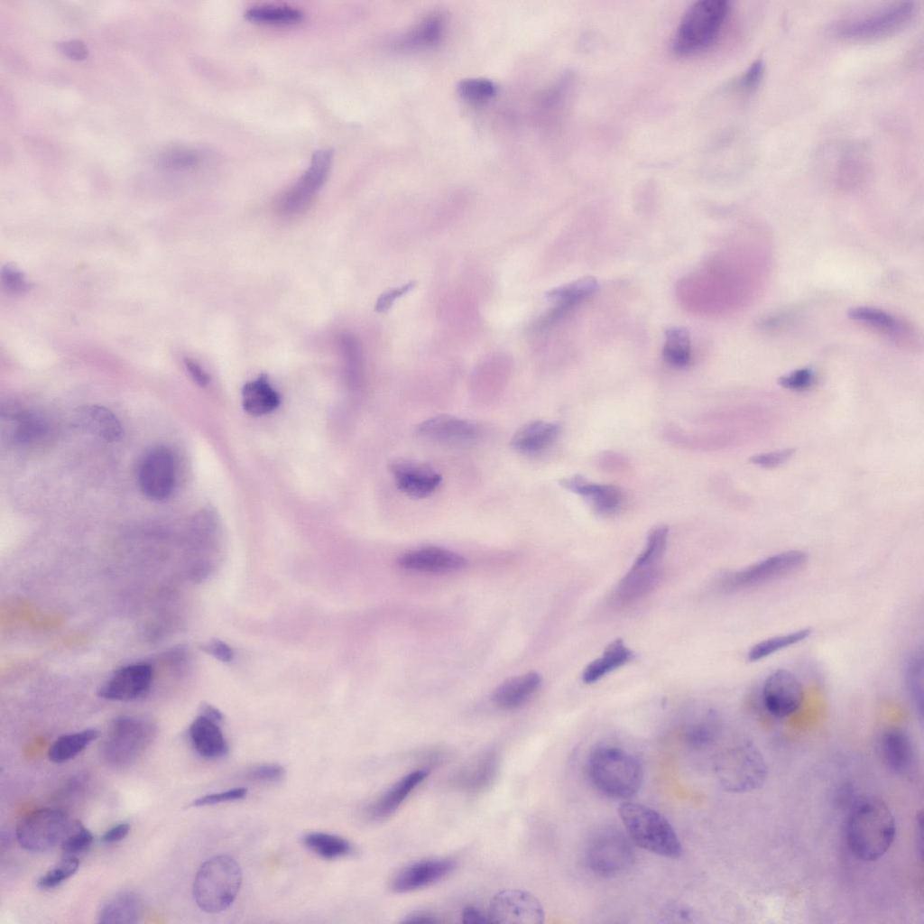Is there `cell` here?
Listing matches in <instances>:
<instances>
[{"mask_svg":"<svg viewBox=\"0 0 924 924\" xmlns=\"http://www.w3.org/2000/svg\"><path fill=\"white\" fill-rule=\"evenodd\" d=\"M896 832L895 820L886 803L874 796H863L853 804L846 824L851 852L864 861L882 857L891 847Z\"/></svg>","mask_w":924,"mask_h":924,"instance_id":"obj_1","label":"cell"},{"mask_svg":"<svg viewBox=\"0 0 924 924\" xmlns=\"http://www.w3.org/2000/svg\"><path fill=\"white\" fill-rule=\"evenodd\" d=\"M586 772L591 786L605 797L627 799L640 790L643 769L639 759L623 748L600 745L588 755Z\"/></svg>","mask_w":924,"mask_h":924,"instance_id":"obj_2","label":"cell"},{"mask_svg":"<svg viewBox=\"0 0 924 924\" xmlns=\"http://www.w3.org/2000/svg\"><path fill=\"white\" fill-rule=\"evenodd\" d=\"M619 815L633 844L663 857L678 858L681 855L675 829L657 810L642 804L624 802Z\"/></svg>","mask_w":924,"mask_h":924,"instance_id":"obj_3","label":"cell"},{"mask_svg":"<svg viewBox=\"0 0 924 924\" xmlns=\"http://www.w3.org/2000/svg\"><path fill=\"white\" fill-rule=\"evenodd\" d=\"M730 11L727 0H700L683 14L671 47L678 56H689L710 47L718 37Z\"/></svg>","mask_w":924,"mask_h":924,"instance_id":"obj_4","label":"cell"},{"mask_svg":"<svg viewBox=\"0 0 924 924\" xmlns=\"http://www.w3.org/2000/svg\"><path fill=\"white\" fill-rule=\"evenodd\" d=\"M242 883L237 862L228 855H216L205 861L193 882V897L198 907L208 913L227 909L236 899Z\"/></svg>","mask_w":924,"mask_h":924,"instance_id":"obj_5","label":"cell"},{"mask_svg":"<svg viewBox=\"0 0 924 924\" xmlns=\"http://www.w3.org/2000/svg\"><path fill=\"white\" fill-rule=\"evenodd\" d=\"M668 533L666 526H658L649 533L643 550L613 593L614 605H631L656 587L661 578V563L667 547Z\"/></svg>","mask_w":924,"mask_h":924,"instance_id":"obj_6","label":"cell"},{"mask_svg":"<svg viewBox=\"0 0 924 924\" xmlns=\"http://www.w3.org/2000/svg\"><path fill=\"white\" fill-rule=\"evenodd\" d=\"M585 861L595 874L609 878L626 872L633 864V841L622 829L604 826L596 830L586 845Z\"/></svg>","mask_w":924,"mask_h":924,"instance_id":"obj_7","label":"cell"},{"mask_svg":"<svg viewBox=\"0 0 924 924\" xmlns=\"http://www.w3.org/2000/svg\"><path fill=\"white\" fill-rule=\"evenodd\" d=\"M155 728L149 721L121 716L110 725L102 746V757L110 767L122 769L134 763L152 743Z\"/></svg>","mask_w":924,"mask_h":924,"instance_id":"obj_8","label":"cell"},{"mask_svg":"<svg viewBox=\"0 0 924 924\" xmlns=\"http://www.w3.org/2000/svg\"><path fill=\"white\" fill-rule=\"evenodd\" d=\"M715 772L720 784L731 792H744L760 787L768 770L761 753L744 744L720 753L715 762Z\"/></svg>","mask_w":924,"mask_h":924,"instance_id":"obj_9","label":"cell"},{"mask_svg":"<svg viewBox=\"0 0 924 924\" xmlns=\"http://www.w3.org/2000/svg\"><path fill=\"white\" fill-rule=\"evenodd\" d=\"M915 13V3L899 2L865 16L838 21L832 26V31L836 35L846 39L880 38L905 28L914 18Z\"/></svg>","mask_w":924,"mask_h":924,"instance_id":"obj_10","label":"cell"},{"mask_svg":"<svg viewBox=\"0 0 924 924\" xmlns=\"http://www.w3.org/2000/svg\"><path fill=\"white\" fill-rule=\"evenodd\" d=\"M69 826L64 811L52 808H38L19 821L16 839L25 850L46 852L61 844Z\"/></svg>","mask_w":924,"mask_h":924,"instance_id":"obj_11","label":"cell"},{"mask_svg":"<svg viewBox=\"0 0 924 924\" xmlns=\"http://www.w3.org/2000/svg\"><path fill=\"white\" fill-rule=\"evenodd\" d=\"M806 561L807 555L800 550L777 553L726 575L723 587L727 590L759 587L798 571Z\"/></svg>","mask_w":924,"mask_h":924,"instance_id":"obj_12","label":"cell"},{"mask_svg":"<svg viewBox=\"0 0 924 924\" xmlns=\"http://www.w3.org/2000/svg\"><path fill=\"white\" fill-rule=\"evenodd\" d=\"M332 162L331 150L315 151L307 170L282 196L280 210L285 215H294L304 210L326 182Z\"/></svg>","mask_w":924,"mask_h":924,"instance_id":"obj_13","label":"cell"},{"mask_svg":"<svg viewBox=\"0 0 924 924\" xmlns=\"http://www.w3.org/2000/svg\"><path fill=\"white\" fill-rule=\"evenodd\" d=\"M487 917L495 924H541L545 913L541 901L531 892L508 889L493 897Z\"/></svg>","mask_w":924,"mask_h":924,"instance_id":"obj_14","label":"cell"},{"mask_svg":"<svg viewBox=\"0 0 924 924\" xmlns=\"http://www.w3.org/2000/svg\"><path fill=\"white\" fill-rule=\"evenodd\" d=\"M175 482V461L165 447H156L143 457L138 470V483L143 494L156 501L171 494Z\"/></svg>","mask_w":924,"mask_h":924,"instance_id":"obj_15","label":"cell"},{"mask_svg":"<svg viewBox=\"0 0 924 924\" xmlns=\"http://www.w3.org/2000/svg\"><path fill=\"white\" fill-rule=\"evenodd\" d=\"M803 687L799 679L786 669L772 671L764 680L762 700L767 712L778 718L790 716L800 707Z\"/></svg>","mask_w":924,"mask_h":924,"instance_id":"obj_16","label":"cell"},{"mask_svg":"<svg viewBox=\"0 0 924 924\" xmlns=\"http://www.w3.org/2000/svg\"><path fill=\"white\" fill-rule=\"evenodd\" d=\"M152 676L149 664H129L116 670L99 688L97 694L108 700L134 701L147 695Z\"/></svg>","mask_w":924,"mask_h":924,"instance_id":"obj_17","label":"cell"},{"mask_svg":"<svg viewBox=\"0 0 924 924\" xmlns=\"http://www.w3.org/2000/svg\"><path fill=\"white\" fill-rule=\"evenodd\" d=\"M456 868L449 858H430L416 861L401 869L392 879L391 889L406 893L423 889L448 877Z\"/></svg>","mask_w":924,"mask_h":924,"instance_id":"obj_18","label":"cell"},{"mask_svg":"<svg viewBox=\"0 0 924 924\" xmlns=\"http://www.w3.org/2000/svg\"><path fill=\"white\" fill-rule=\"evenodd\" d=\"M390 470L398 489L408 496L423 499L431 495L441 483V476L428 465L411 459H396Z\"/></svg>","mask_w":924,"mask_h":924,"instance_id":"obj_19","label":"cell"},{"mask_svg":"<svg viewBox=\"0 0 924 924\" xmlns=\"http://www.w3.org/2000/svg\"><path fill=\"white\" fill-rule=\"evenodd\" d=\"M597 289L598 283L595 278L585 277L548 291L546 297L555 305L536 321L534 328L543 330L554 325L576 306L595 294Z\"/></svg>","mask_w":924,"mask_h":924,"instance_id":"obj_20","label":"cell"},{"mask_svg":"<svg viewBox=\"0 0 924 924\" xmlns=\"http://www.w3.org/2000/svg\"><path fill=\"white\" fill-rule=\"evenodd\" d=\"M398 565L407 570L424 573H451L467 566L466 559L450 550L428 546L402 554Z\"/></svg>","mask_w":924,"mask_h":924,"instance_id":"obj_21","label":"cell"},{"mask_svg":"<svg viewBox=\"0 0 924 924\" xmlns=\"http://www.w3.org/2000/svg\"><path fill=\"white\" fill-rule=\"evenodd\" d=\"M419 437L434 442L459 445L474 440L477 426L465 419L448 414L429 418L416 427Z\"/></svg>","mask_w":924,"mask_h":924,"instance_id":"obj_22","label":"cell"},{"mask_svg":"<svg viewBox=\"0 0 924 924\" xmlns=\"http://www.w3.org/2000/svg\"><path fill=\"white\" fill-rule=\"evenodd\" d=\"M429 774L428 769H417L403 775L370 804L366 809L367 817L381 821L394 814Z\"/></svg>","mask_w":924,"mask_h":924,"instance_id":"obj_23","label":"cell"},{"mask_svg":"<svg viewBox=\"0 0 924 924\" xmlns=\"http://www.w3.org/2000/svg\"><path fill=\"white\" fill-rule=\"evenodd\" d=\"M559 485L565 489L583 497L594 510L601 514L615 512L621 505L623 493L613 485L593 483L581 476L563 478Z\"/></svg>","mask_w":924,"mask_h":924,"instance_id":"obj_24","label":"cell"},{"mask_svg":"<svg viewBox=\"0 0 924 924\" xmlns=\"http://www.w3.org/2000/svg\"><path fill=\"white\" fill-rule=\"evenodd\" d=\"M220 722L199 712L189 725L190 742L201 757L217 759L227 753V744L219 726Z\"/></svg>","mask_w":924,"mask_h":924,"instance_id":"obj_25","label":"cell"},{"mask_svg":"<svg viewBox=\"0 0 924 924\" xmlns=\"http://www.w3.org/2000/svg\"><path fill=\"white\" fill-rule=\"evenodd\" d=\"M72 424L80 430L106 441L118 440L123 429L116 416L99 405H83L75 411Z\"/></svg>","mask_w":924,"mask_h":924,"instance_id":"obj_26","label":"cell"},{"mask_svg":"<svg viewBox=\"0 0 924 924\" xmlns=\"http://www.w3.org/2000/svg\"><path fill=\"white\" fill-rule=\"evenodd\" d=\"M559 431L560 427L555 422L531 420L516 430L511 439V446L521 454H537L549 448Z\"/></svg>","mask_w":924,"mask_h":924,"instance_id":"obj_27","label":"cell"},{"mask_svg":"<svg viewBox=\"0 0 924 924\" xmlns=\"http://www.w3.org/2000/svg\"><path fill=\"white\" fill-rule=\"evenodd\" d=\"M541 677L538 672L530 671L508 679L500 684L493 693L494 703L503 709H514L527 702L540 688Z\"/></svg>","mask_w":924,"mask_h":924,"instance_id":"obj_28","label":"cell"},{"mask_svg":"<svg viewBox=\"0 0 924 924\" xmlns=\"http://www.w3.org/2000/svg\"><path fill=\"white\" fill-rule=\"evenodd\" d=\"M882 753L888 768L899 775H907L915 763L914 747L909 735L901 729L885 732L882 739Z\"/></svg>","mask_w":924,"mask_h":924,"instance_id":"obj_29","label":"cell"},{"mask_svg":"<svg viewBox=\"0 0 924 924\" xmlns=\"http://www.w3.org/2000/svg\"><path fill=\"white\" fill-rule=\"evenodd\" d=\"M241 394L243 409L254 416L268 414L281 403L279 393L272 386L265 374L245 383Z\"/></svg>","mask_w":924,"mask_h":924,"instance_id":"obj_30","label":"cell"},{"mask_svg":"<svg viewBox=\"0 0 924 924\" xmlns=\"http://www.w3.org/2000/svg\"><path fill=\"white\" fill-rule=\"evenodd\" d=\"M498 756L488 751L464 767L456 777L457 784L469 792L482 791L487 788L497 774Z\"/></svg>","mask_w":924,"mask_h":924,"instance_id":"obj_31","label":"cell"},{"mask_svg":"<svg viewBox=\"0 0 924 924\" xmlns=\"http://www.w3.org/2000/svg\"><path fill=\"white\" fill-rule=\"evenodd\" d=\"M142 913V901L133 892H121L108 898L97 914L99 923L132 924Z\"/></svg>","mask_w":924,"mask_h":924,"instance_id":"obj_32","label":"cell"},{"mask_svg":"<svg viewBox=\"0 0 924 924\" xmlns=\"http://www.w3.org/2000/svg\"><path fill=\"white\" fill-rule=\"evenodd\" d=\"M632 658L633 652L624 641L615 639L606 646L599 658L586 666L582 673V679L587 684L594 683L607 673L626 664Z\"/></svg>","mask_w":924,"mask_h":924,"instance_id":"obj_33","label":"cell"},{"mask_svg":"<svg viewBox=\"0 0 924 924\" xmlns=\"http://www.w3.org/2000/svg\"><path fill=\"white\" fill-rule=\"evenodd\" d=\"M8 435L17 443L33 442L45 435L48 424L39 413L30 411H20L9 416Z\"/></svg>","mask_w":924,"mask_h":924,"instance_id":"obj_34","label":"cell"},{"mask_svg":"<svg viewBox=\"0 0 924 924\" xmlns=\"http://www.w3.org/2000/svg\"><path fill=\"white\" fill-rule=\"evenodd\" d=\"M98 736L93 728L62 735L50 746L48 757L55 763H62L76 757Z\"/></svg>","mask_w":924,"mask_h":924,"instance_id":"obj_35","label":"cell"},{"mask_svg":"<svg viewBox=\"0 0 924 924\" xmlns=\"http://www.w3.org/2000/svg\"><path fill=\"white\" fill-rule=\"evenodd\" d=\"M904 684L909 700L922 719L923 715V656L922 650H915L908 657L904 670Z\"/></svg>","mask_w":924,"mask_h":924,"instance_id":"obj_36","label":"cell"},{"mask_svg":"<svg viewBox=\"0 0 924 924\" xmlns=\"http://www.w3.org/2000/svg\"><path fill=\"white\" fill-rule=\"evenodd\" d=\"M245 16L247 20L257 23L284 25L300 22L303 13L298 8L286 5H261L248 8Z\"/></svg>","mask_w":924,"mask_h":924,"instance_id":"obj_37","label":"cell"},{"mask_svg":"<svg viewBox=\"0 0 924 924\" xmlns=\"http://www.w3.org/2000/svg\"><path fill=\"white\" fill-rule=\"evenodd\" d=\"M663 358L671 366L682 368L691 359V343L688 331L681 327L667 329L663 346Z\"/></svg>","mask_w":924,"mask_h":924,"instance_id":"obj_38","label":"cell"},{"mask_svg":"<svg viewBox=\"0 0 924 924\" xmlns=\"http://www.w3.org/2000/svg\"><path fill=\"white\" fill-rule=\"evenodd\" d=\"M304 845L325 859H337L352 852L350 843L335 835L323 832H311L302 837Z\"/></svg>","mask_w":924,"mask_h":924,"instance_id":"obj_39","label":"cell"},{"mask_svg":"<svg viewBox=\"0 0 924 924\" xmlns=\"http://www.w3.org/2000/svg\"><path fill=\"white\" fill-rule=\"evenodd\" d=\"M810 628H802L788 633L779 634L753 644L747 652L749 661H758L775 652L806 640L811 634Z\"/></svg>","mask_w":924,"mask_h":924,"instance_id":"obj_40","label":"cell"},{"mask_svg":"<svg viewBox=\"0 0 924 924\" xmlns=\"http://www.w3.org/2000/svg\"><path fill=\"white\" fill-rule=\"evenodd\" d=\"M443 30L444 22L441 17H429L405 35L402 44L409 48L431 46L439 41Z\"/></svg>","mask_w":924,"mask_h":924,"instance_id":"obj_41","label":"cell"},{"mask_svg":"<svg viewBox=\"0 0 924 924\" xmlns=\"http://www.w3.org/2000/svg\"><path fill=\"white\" fill-rule=\"evenodd\" d=\"M848 316L851 319L882 329L888 334L898 335L903 330L900 321L878 309L859 307L851 310Z\"/></svg>","mask_w":924,"mask_h":924,"instance_id":"obj_42","label":"cell"},{"mask_svg":"<svg viewBox=\"0 0 924 924\" xmlns=\"http://www.w3.org/2000/svg\"><path fill=\"white\" fill-rule=\"evenodd\" d=\"M339 346L348 381L351 384L356 385L362 377L361 345L355 336L344 334L339 338Z\"/></svg>","mask_w":924,"mask_h":924,"instance_id":"obj_43","label":"cell"},{"mask_svg":"<svg viewBox=\"0 0 924 924\" xmlns=\"http://www.w3.org/2000/svg\"><path fill=\"white\" fill-rule=\"evenodd\" d=\"M202 160V153L198 150L174 148L161 153L157 163L166 170L183 171L197 167Z\"/></svg>","mask_w":924,"mask_h":924,"instance_id":"obj_44","label":"cell"},{"mask_svg":"<svg viewBox=\"0 0 924 924\" xmlns=\"http://www.w3.org/2000/svg\"><path fill=\"white\" fill-rule=\"evenodd\" d=\"M717 735V724L713 716H707L690 725L684 734L686 744L694 750H700L714 742Z\"/></svg>","mask_w":924,"mask_h":924,"instance_id":"obj_45","label":"cell"},{"mask_svg":"<svg viewBox=\"0 0 924 924\" xmlns=\"http://www.w3.org/2000/svg\"><path fill=\"white\" fill-rule=\"evenodd\" d=\"M79 861L74 855H66L57 865L50 869L37 880V886L50 890L59 886L71 877L79 869Z\"/></svg>","mask_w":924,"mask_h":924,"instance_id":"obj_46","label":"cell"},{"mask_svg":"<svg viewBox=\"0 0 924 924\" xmlns=\"http://www.w3.org/2000/svg\"><path fill=\"white\" fill-rule=\"evenodd\" d=\"M92 833L79 821L70 824L60 846L66 855H76L88 850L92 845Z\"/></svg>","mask_w":924,"mask_h":924,"instance_id":"obj_47","label":"cell"},{"mask_svg":"<svg viewBox=\"0 0 924 924\" xmlns=\"http://www.w3.org/2000/svg\"><path fill=\"white\" fill-rule=\"evenodd\" d=\"M458 94L466 100L485 101L496 94V85L486 79H467L457 86Z\"/></svg>","mask_w":924,"mask_h":924,"instance_id":"obj_48","label":"cell"},{"mask_svg":"<svg viewBox=\"0 0 924 924\" xmlns=\"http://www.w3.org/2000/svg\"><path fill=\"white\" fill-rule=\"evenodd\" d=\"M815 380V374L810 368H801L779 378V383L787 389L801 391L811 387Z\"/></svg>","mask_w":924,"mask_h":924,"instance_id":"obj_49","label":"cell"},{"mask_svg":"<svg viewBox=\"0 0 924 924\" xmlns=\"http://www.w3.org/2000/svg\"><path fill=\"white\" fill-rule=\"evenodd\" d=\"M794 453V448L760 453L753 456L750 462L762 468H774L790 460Z\"/></svg>","mask_w":924,"mask_h":924,"instance_id":"obj_50","label":"cell"},{"mask_svg":"<svg viewBox=\"0 0 924 924\" xmlns=\"http://www.w3.org/2000/svg\"><path fill=\"white\" fill-rule=\"evenodd\" d=\"M284 772L283 767L279 764H262L252 768L246 773V778L259 782H275L282 779Z\"/></svg>","mask_w":924,"mask_h":924,"instance_id":"obj_51","label":"cell"},{"mask_svg":"<svg viewBox=\"0 0 924 924\" xmlns=\"http://www.w3.org/2000/svg\"><path fill=\"white\" fill-rule=\"evenodd\" d=\"M1 281L5 288L11 292H26L30 289L23 273L9 265L2 268Z\"/></svg>","mask_w":924,"mask_h":924,"instance_id":"obj_52","label":"cell"},{"mask_svg":"<svg viewBox=\"0 0 924 924\" xmlns=\"http://www.w3.org/2000/svg\"><path fill=\"white\" fill-rule=\"evenodd\" d=\"M247 790L245 788H236L229 790L208 794L199 798L191 803L193 807H202L242 799L246 796Z\"/></svg>","mask_w":924,"mask_h":924,"instance_id":"obj_53","label":"cell"},{"mask_svg":"<svg viewBox=\"0 0 924 924\" xmlns=\"http://www.w3.org/2000/svg\"><path fill=\"white\" fill-rule=\"evenodd\" d=\"M415 285L416 282L411 281L399 288L382 293L376 300L374 306L375 310L377 312L387 311L398 298L408 293L415 287Z\"/></svg>","mask_w":924,"mask_h":924,"instance_id":"obj_54","label":"cell"},{"mask_svg":"<svg viewBox=\"0 0 924 924\" xmlns=\"http://www.w3.org/2000/svg\"><path fill=\"white\" fill-rule=\"evenodd\" d=\"M57 49L64 56L73 60H83L88 56V47L79 40L60 42L57 44Z\"/></svg>","mask_w":924,"mask_h":924,"instance_id":"obj_55","label":"cell"},{"mask_svg":"<svg viewBox=\"0 0 924 924\" xmlns=\"http://www.w3.org/2000/svg\"><path fill=\"white\" fill-rule=\"evenodd\" d=\"M201 650L213 656L222 662H229L233 660L234 652L231 647L220 640H211L201 644Z\"/></svg>","mask_w":924,"mask_h":924,"instance_id":"obj_56","label":"cell"},{"mask_svg":"<svg viewBox=\"0 0 924 924\" xmlns=\"http://www.w3.org/2000/svg\"><path fill=\"white\" fill-rule=\"evenodd\" d=\"M764 64L762 60L753 61L743 78V84L745 88H755L762 78Z\"/></svg>","mask_w":924,"mask_h":924,"instance_id":"obj_57","label":"cell"},{"mask_svg":"<svg viewBox=\"0 0 924 924\" xmlns=\"http://www.w3.org/2000/svg\"><path fill=\"white\" fill-rule=\"evenodd\" d=\"M184 365L186 366L187 371L189 372V374H190V376L196 382L197 384H199V386H206L209 383V375L195 361L189 358H185Z\"/></svg>","mask_w":924,"mask_h":924,"instance_id":"obj_58","label":"cell"},{"mask_svg":"<svg viewBox=\"0 0 924 924\" xmlns=\"http://www.w3.org/2000/svg\"><path fill=\"white\" fill-rule=\"evenodd\" d=\"M130 831L128 823H120L107 829L102 836L104 843L111 844L123 840Z\"/></svg>","mask_w":924,"mask_h":924,"instance_id":"obj_59","label":"cell"},{"mask_svg":"<svg viewBox=\"0 0 924 924\" xmlns=\"http://www.w3.org/2000/svg\"><path fill=\"white\" fill-rule=\"evenodd\" d=\"M461 920L467 924H483L489 922L487 915H485L475 906H466L461 911Z\"/></svg>","mask_w":924,"mask_h":924,"instance_id":"obj_60","label":"cell"},{"mask_svg":"<svg viewBox=\"0 0 924 924\" xmlns=\"http://www.w3.org/2000/svg\"><path fill=\"white\" fill-rule=\"evenodd\" d=\"M438 921L436 917L427 911H415L405 916L402 920V923H433Z\"/></svg>","mask_w":924,"mask_h":924,"instance_id":"obj_61","label":"cell"}]
</instances>
